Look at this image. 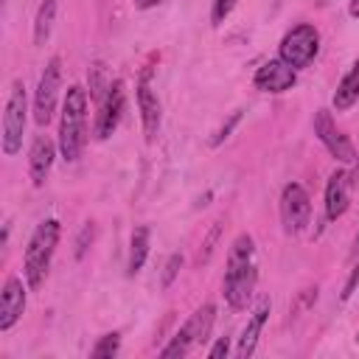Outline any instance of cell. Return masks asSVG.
<instances>
[{"mask_svg": "<svg viewBox=\"0 0 359 359\" xmlns=\"http://www.w3.org/2000/svg\"><path fill=\"white\" fill-rule=\"evenodd\" d=\"M149 258V227L140 224L132 230V238H129V258H126V272L129 275H137L143 269Z\"/></svg>", "mask_w": 359, "mask_h": 359, "instance_id": "18", "label": "cell"}, {"mask_svg": "<svg viewBox=\"0 0 359 359\" xmlns=\"http://www.w3.org/2000/svg\"><path fill=\"white\" fill-rule=\"evenodd\" d=\"M180 266H182V255H180V252L168 255V261H165V266H163V286H171V283H174V278L180 275Z\"/></svg>", "mask_w": 359, "mask_h": 359, "instance_id": "24", "label": "cell"}, {"mask_svg": "<svg viewBox=\"0 0 359 359\" xmlns=\"http://www.w3.org/2000/svg\"><path fill=\"white\" fill-rule=\"evenodd\" d=\"M213 320H216V306L213 303H202L182 325L188 328V334H191V339H194V345H202V342H208L210 339V328H213Z\"/></svg>", "mask_w": 359, "mask_h": 359, "instance_id": "17", "label": "cell"}, {"mask_svg": "<svg viewBox=\"0 0 359 359\" xmlns=\"http://www.w3.org/2000/svg\"><path fill=\"white\" fill-rule=\"evenodd\" d=\"M359 255V233H356V241H353V255L351 258H356Z\"/></svg>", "mask_w": 359, "mask_h": 359, "instance_id": "31", "label": "cell"}, {"mask_svg": "<svg viewBox=\"0 0 359 359\" xmlns=\"http://www.w3.org/2000/svg\"><path fill=\"white\" fill-rule=\"evenodd\" d=\"M53 20H56V0H42L34 17V45L42 48L50 39L53 31Z\"/></svg>", "mask_w": 359, "mask_h": 359, "instance_id": "19", "label": "cell"}, {"mask_svg": "<svg viewBox=\"0 0 359 359\" xmlns=\"http://www.w3.org/2000/svg\"><path fill=\"white\" fill-rule=\"evenodd\" d=\"M219 233H222V224L216 222V224H213V230H210V233H208V238H205V250L199 252V261H208V258H210V252H213V244L219 241Z\"/></svg>", "mask_w": 359, "mask_h": 359, "instance_id": "26", "label": "cell"}, {"mask_svg": "<svg viewBox=\"0 0 359 359\" xmlns=\"http://www.w3.org/2000/svg\"><path fill=\"white\" fill-rule=\"evenodd\" d=\"M238 121H241V112H233V115H230V121H227V123L213 135V140H210V143H213V146H219L224 137H230V132H233V126H236Z\"/></svg>", "mask_w": 359, "mask_h": 359, "instance_id": "25", "label": "cell"}, {"mask_svg": "<svg viewBox=\"0 0 359 359\" xmlns=\"http://www.w3.org/2000/svg\"><path fill=\"white\" fill-rule=\"evenodd\" d=\"M25 311V283L17 275H8L0 292V331H8L17 325V320Z\"/></svg>", "mask_w": 359, "mask_h": 359, "instance_id": "11", "label": "cell"}, {"mask_svg": "<svg viewBox=\"0 0 359 359\" xmlns=\"http://www.w3.org/2000/svg\"><path fill=\"white\" fill-rule=\"evenodd\" d=\"M348 174L337 168L325 182V216L334 222L348 210Z\"/></svg>", "mask_w": 359, "mask_h": 359, "instance_id": "15", "label": "cell"}, {"mask_svg": "<svg viewBox=\"0 0 359 359\" xmlns=\"http://www.w3.org/2000/svg\"><path fill=\"white\" fill-rule=\"evenodd\" d=\"M269 309H272L269 297H261V303H258V306L252 309V314L247 317V325H244V331H241V337H238V348H236V356H238V359H247V356L255 353V345H258V337H261V331H264V325H266Z\"/></svg>", "mask_w": 359, "mask_h": 359, "instance_id": "14", "label": "cell"}, {"mask_svg": "<svg viewBox=\"0 0 359 359\" xmlns=\"http://www.w3.org/2000/svg\"><path fill=\"white\" fill-rule=\"evenodd\" d=\"M227 351H230L227 337H219V339H216V345L208 351V359H222V356H227Z\"/></svg>", "mask_w": 359, "mask_h": 359, "instance_id": "28", "label": "cell"}, {"mask_svg": "<svg viewBox=\"0 0 359 359\" xmlns=\"http://www.w3.org/2000/svg\"><path fill=\"white\" fill-rule=\"evenodd\" d=\"M123 107H126V90H123V81L115 79L109 84V90L104 93V98L98 101V115H95V129H93V135L98 140H107L118 129V123L123 118Z\"/></svg>", "mask_w": 359, "mask_h": 359, "instance_id": "8", "label": "cell"}, {"mask_svg": "<svg viewBox=\"0 0 359 359\" xmlns=\"http://www.w3.org/2000/svg\"><path fill=\"white\" fill-rule=\"evenodd\" d=\"M59 84H62V59L50 56L45 62V70L39 73V81H36V90H34V121H36V126H48L53 121Z\"/></svg>", "mask_w": 359, "mask_h": 359, "instance_id": "6", "label": "cell"}, {"mask_svg": "<svg viewBox=\"0 0 359 359\" xmlns=\"http://www.w3.org/2000/svg\"><path fill=\"white\" fill-rule=\"evenodd\" d=\"M356 342H359V334H356Z\"/></svg>", "mask_w": 359, "mask_h": 359, "instance_id": "32", "label": "cell"}, {"mask_svg": "<svg viewBox=\"0 0 359 359\" xmlns=\"http://www.w3.org/2000/svg\"><path fill=\"white\" fill-rule=\"evenodd\" d=\"M118 348H121V334L112 331V334H104V337L95 342V348L90 351V356H93V359H112V356L118 353Z\"/></svg>", "mask_w": 359, "mask_h": 359, "instance_id": "22", "label": "cell"}, {"mask_svg": "<svg viewBox=\"0 0 359 359\" xmlns=\"http://www.w3.org/2000/svg\"><path fill=\"white\" fill-rule=\"evenodd\" d=\"M258 283V264H255V241L250 233H241L227 252V269H224V280H222V292L224 300L230 303V309L241 311L247 309V303L252 300Z\"/></svg>", "mask_w": 359, "mask_h": 359, "instance_id": "1", "label": "cell"}, {"mask_svg": "<svg viewBox=\"0 0 359 359\" xmlns=\"http://www.w3.org/2000/svg\"><path fill=\"white\" fill-rule=\"evenodd\" d=\"M191 348H196V345H194V339H191L188 328L182 325V328L174 334V339H171V342H168V345L160 351V356H163V359H177V356H185Z\"/></svg>", "mask_w": 359, "mask_h": 359, "instance_id": "21", "label": "cell"}, {"mask_svg": "<svg viewBox=\"0 0 359 359\" xmlns=\"http://www.w3.org/2000/svg\"><path fill=\"white\" fill-rule=\"evenodd\" d=\"M160 3H163V0H135V6L143 8V11H146V8H154V6H160Z\"/></svg>", "mask_w": 359, "mask_h": 359, "instance_id": "29", "label": "cell"}, {"mask_svg": "<svg viewBox=\"0 0 359 359\" xmlns=\"http://www.w3.org/2000/svg\"><path fill=\"white\" fill-rule=\"evenodd\" d=\"M314 135L320 137V143L328 149V154L339 163H353L356 160V151H353V143L348 140V135H342L331 118L328 109H317L314 115Z\"/></svg>", "mask_w": 359, "mask_h": 359, "instance_id": "9", "label": "cell"}, {"mask_svg": "<svg viewBox=\"0 0 359 359\" xmlns=\"http://www.w3.org/2000/svg\"><path fill=\"white\" fill-rule=\"evenodd\" d=\"M93 241V224H84V230H81V236H79V241H76V258H81L84 252H87V244Z\"/></svg>", "mask_w": 359, "mask_h": 359, "instance_id": "27", "label": "cell"}, {"mask_svg": "<svg viewBox=\"0 0 359 359\" xmlns=\"http://www.w3.org/2000/svg\"><path fill=\"white\" fill-rule=\"evenodd\" d=\"M59 233H62V224L56 219H45L34 227V233L25 244V252H22V275H25V283L31 289H39L45 283V275L50 269V258H53L56 244H59Z\"/></svg>", "mask_w": 359, "mask_h": 359, "instance_id": "3", "label": "cell"}, {"mask_svg": "<svg viewBox=\"0 0 359 359\" xmlns=\"http://www.w3.org/2000/svg\"><path fill=\"white\" fill-rule=\"evenodd\" d=\"M53 157H56L53 140L48 135H36L31 143V151H28V174H31L34 188H42L48 182V174L53 168Z\"/></svg>", "mask_w": 359, "mask_h": 359, "instance_id": "13", "label": "cell"}, {"mask_svg": "<svg viewBox=\"0 0 359 359\" xmlns=\"http://www.w3.org/2000/svg\"><path fill=\"white\" fill-rule=\"evenodd\" d=\"M255 87L261 90V93H286V90H292L294 87V81H297V70L289 65V62H283L280 56L278 59H266L258 70H255Z\"/></svg>", "mask_w": 359, "mask_h": 359, "instance_id": "10", "label": "cell"}, {"mask_svg": "<svg viewBox=\"0 0 359 359\" xmlns=\"http://www.w3.org/2000/svg\"><path fill=\"white\" fill-rule=\"evenodd\" d=\"M317 50H320V34L309 22H300V25L289 28L280 39V59L289 62L294 70L309 67L314 62Z\"/></svg>", "mask_w": 359, "mask_h": 359, "instance_id": "5", "label": "cell"}, {"mask_svg": "<svg viewBox=\"0 0 359 359\" xmlns=\"http://www.w3.org/2000/svg\"><path fill=\"white\" fill-rule=\"evenodd\" d=\"M87 143V90L70 84L62 101L59 121V154L65 163H76Z\"/></svg>", "mask_w": 359, "mask_h": 359, "instance_id": "2", "label": "cell"}, {"mask_svg": "<svg viewBox=\"0 0 359 359\" xmlns=\"http://www.w3.org/2000/svg\"><path fill=\"white\" fill-rule=\"evenodd\" d=\"M112 81H115V79L109 76L107 65H104V62H95V65L90 67V98L101 101V98H104V93L109 90V84H112Z\"/></svg>", "mask_w": 359, "mask_h": 359, "instance_id": "20", "label": "cell"}, {"mask_svg": "<svg viewBox=\"0 0 359 359\" xmlns=\"http://www.w3.org/2000/svg\"><path fill=\"white\" fill-rule=\"evenodd\" d=\"M359 101V59L351 65V70L342 76V81L337 84V90H334V109L337 112H345V109H351L353 104Z\"/></svg>", "mask_w": 359, "mask_h": 359, "instance_id": "16", "label": "cell"}, {"mask_svg": "<svg viewBox=\"0 0 359 359\" xmlns=\"http://www.w3.org/2000/svg\"><path fill=\"white\" fill-rule=\"evenodd\" d=\"M238 6V0H213V8H210V22L213 25H222L230 14H233V8Z\"/></svg>", "mask_w": 359, "mask_h": 359, "instance_id": "23", "label": "cell"}, {"mask_svg": "<svg viewBox=\"0 0 359 359\" xmlns=\"http://www.w3.org/2000/svg\"><path fill=\"white\" fill-rule=\"evenodd\" d=\"M348 14H351V17H359V0H351V6H348Z\"/></svg>", "mask_w": 359, "mask_h": 359, "instance_id": "30", "label": "cell"}, {"mask_svg": "<svg viewBox=\"0 0 359 359\" xmlns=\"http://www.w3.org/2000/svg\"><path fill=\"white\" fill-rule=\"evenodd\" d=\"M280 222L286 236H297L311 222V199L300 182H289L280 191Z\"/></svg>", "mask_w": 359, "mask_h": 359, "instance_id": "7", "label": "cell"}, {"mask_svg": "<svg viewBox=\"0 0 359 359\" xmlns=\"http://www.w3.org/2000/svg\"><path fill=\"white\" fill-rule=\"evenodd\" d=\"M137 109H140V121H143L146 140H154V137H157V132H160L163 107H160L157 93L151 90L149 73H143V76H140V81H137Z\"/></svg>", "mask_w": 359, "mask_h": 359, "instance_id": "12", "label": "cell"}, {"mask_svg": "<svg viewBox=\"0 0 359 359\" xmlns=\"http://www.w3.org/2000/svg\"><path fill=\"white\" fill-rule=\"evenodd\" d=\"M25 112H28V101H25V84L17 79L11 81L8 98H6V109H3V135H0V146L6 157H14L22 149V132H25Z\"/></svg>", "mask_w": 359, "mask_h": 359, "instance_id": "4", "label": "cell"}]
</instances>
